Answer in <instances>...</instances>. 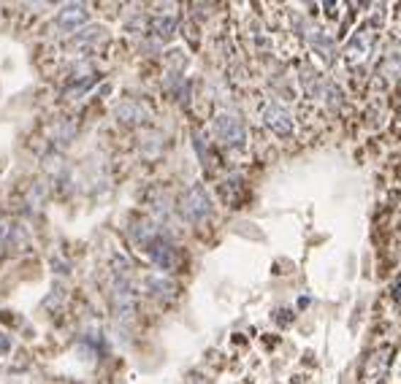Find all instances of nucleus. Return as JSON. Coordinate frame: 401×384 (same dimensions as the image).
<instances>
[{"label":"nucleus","instance_id":"obj_1","mask_svg":"<svg viewBox=\"0 0 401 384\" xmlns=\"http://www.w3.org/2000/svg\"><path fill=\"white\" fill-rule=\"evenodd\" d=\"M179 211H182V216H185L190 225L206 222L209 214H212V200L206 195V190L200 185L187 187L185 192H182V198H179Z\"/></svg>","mask_w":401,"mask_h":384},{"label":"nucleus","instance_id":"obj_2","mask_svg":"<svg viewBox=\"0 0 401 384\" xmlns=\"http://www.w3.org/2000/svg\"><path fill=\"white\" fill-rule=\"evenodd\" d=\"M215 133L225 146H233V149L244 146V141H247V127L239 120V114H233V111H220L217 114Z\"/></svg>","mask_w":401,"mask_h":384},{"label":"nucleus","instance_id":"obj_3","mask_svg":"<svg viewBox=\"0 0 401 384\" xmlns=\"http://www.w3.org/2000/svg\"><path fill=\"white\" fill-rule=\"evenodd\" d=\"M147 249V255H149V260L160 268V271H174L176 265H179V255H176V246L169 241V235H163V233H157L149 244L144 246Z\"/></svg>","mask_w":401,"mask_h":384},{"label":"nucleus","instance_id":"obj_4","mask_svg":"<svg viewBox=\"0 0 401 384\" xmlns=\"http://www.w3.org/2000/svg\"><path fill=\"white\" fill-rule=\"evenodd\" d=\"M263 124H266L274 136H279V139L293 136V117L282 106H277V103H269V106L263 108Z\"/></svg>","mask_w":401,"mask_h":384},{"label":"nucleus","instance_id":"obj_5","mask_svg":"<svg viewBox=\"0 0 401 384\" xmlns=\"http://www.w3.org/2000/svg\"><path fill=\"white\" fill-rule=\"evenodd\" d=\"M371 44H374V33H371L369 28H361V30H358L353 38H350L347 49H344V62H347L350 68L361 65V62L369 57Z\"/></svg>","mask_w":401,"mask_h":384},{"label":"nucleus","instance_id":"obj_6","mask_svg":"<svg viewBox=\"0 0 401 384\" xmlns=\"http://www.w3.org/2000/svg\"><path fill=\"white\" fill-rule=\"evenodd\" d=\"M87 19H90V11H87L84 3H68V6H62L60 11H57L55 25H57V30L62 33H74L77 28H81Z\"/></svg>","mask_w":401,"mask_h":384},{"label":"nucleus","instance_id":"obj_7","mask_svg":"<svg viewBox=\"0 0 401 384\" xmlns=\"http://www.w3.org/2000/svg\"><path fill=\"white\" fill-rule=\"evenodd\" d=\"M388 366H390V347H383V349L371 352V357L366 360V366H363V379H366V384L380 382V379L385 376Z\"/></svg>","mask_w":401,"mask_h":384},{"label":"nucleus","instance_id":"obj_8","mask_svg":"<svg viewBox=\"0 0 401 384\" xmlns=\"http://www.w3.org/2000/svg\"><path fill=\"white\" fill-rule=\"evenodd\" d=\"M117 117L125 124H141L149 120V111L141 106V103H136V100H128V103H123V106L117 108Z\"/></svg>","mask_w":401,"mask_h":384},{"label":"nucleus","instance_id":"obj_9","mask_svg":"<svg viewBox=\"0 0 401 384\" xmlns=\"http://www.w3.org/2000/svg\"><path fill=\"white\" fill-rule=\"evenodd\" d=\"M309 44L317 49L320 54H323L325 62L334 60V54H337V47H334V41L325 35L323 30H309Z\"/></svg>","mask_w":401,"mask_h":384},{"label":"nucleus","instance_id":"obj_10","mask_svg":"<svg viewBox=\"0 0 401 384\" xmlns=\"http://www.w3.org/2000/svg\"><path fill=\"white\" fill-rule=\"evenodd\" d=\"M152 33H154V38H160V41H169L171 35L176 33V16H171V14H166V16H154L152 19Z\"/></svg>","mask_w":401,"mask_h":384},{"label":"nucleus","instance_id":"obj_11","mask_svg":"<svg viewBox=\"0 0 401 384\" xmlns=\"http://www.w3.org/2000/svg\"><path fill=\"white\" fill-rule=\"evenodd\" d=\"M149 292H152L154 298H166V301H171L174 292H176V287L171 284L169 279H149Z\"/></svg>","mask_w":401,"mask_h":384},{"label":"nucleus","instance_id":"obj_12","mask_svg":"<svg viewBox=\"0 0 401 384\" xmlns=\"http://www.w3.org/2000/svg\"><path fill=\"white\" fill-rule=\"evenodd\" d=\"M103 38V28H90V30H81V35H77V44L79 49H84V47H93L95 41H101Z\"/></svg>","mask_w":401,"mask_h":384},{"label":"nucleus","instance_id":"obj_13","mask_svg":"<svg viewBox=\"0 0 401 384\" xmlns=\"http://www.w3.org/2000/svg\"><path fill=\"white\" fill-rule=\"evenodd\" d=\"M383 68H385L388 76H399L401 74V49H390V52H388Z\"/></svg>","mask_w":401,"mask_h":384},{"label":"nucleus","instance_id":"obj_14","mask_svg":"<svg viewBox=\"0 0 401 384\" xmlns=\"http://www.w3.org/2000/svg\"><path fill=\"white\" fill-rule=\"evenodd\" d=\"M11 352V338L6 333H0V354H9Z\"/></svg>","mask_w":401,"mask_h":384},{"label":"nucleus","instance_id":"obj_15","mask_svg":"<svg viewBox=\"0 0 401 384\" xmlns=\"http://www.w3.org/2000/svg\"><path fill=\"white\" fill-rule=\"evenodd\" d=\"M393 298H396V303L401 306V279L396 281V284H393Z\"/></svg>","mask_w":401,"mask_h":384}]
</instances>
